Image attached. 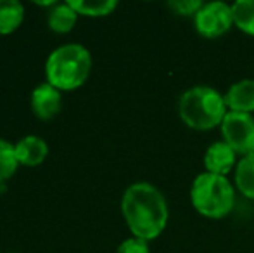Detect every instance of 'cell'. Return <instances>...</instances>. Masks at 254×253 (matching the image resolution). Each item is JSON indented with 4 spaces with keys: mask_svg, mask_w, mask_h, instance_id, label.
<instances>
[{
    "mask_svg": "<svg viewBox=\"0 0 254 253\" xmlns=\"http://www.w3.org/2000/svg\"><path fill=\"white\" fill-rule=\"evenodd\" d=\"M121 212L133 236L144 241H151L159 236L170 217L163 192L149 182L131 184L125 191Z\"/></svg>",
    "mask_w": 254,
    "mask_h": 253,
    "instance_id": "cell-1",
    "label": "cell"
},
{
    "mask_svg": "<svg viewBox=\"0 0 254 253\" xmlns=\"http://www.w3.org/2000/svg\"><path fill=\"white\" fill-rule=\"evenodd\" d=\"M92 70V56L83 45L66 44L57 47L45 64L47 84L59 90H73L85 84Z\"/></svg>",
    "mask_w": 254,
    "mask_h": 253,
    "instance_id": "cell-2",
    "label": "cell"
},
{
    "mask_svg": "<svg viewBox=\"0 0 254 253\" xmlns=\"http://www.w3.org/2000/svg\"><path fill=\"white\" fill-rule=\"evenodd\" d=\"M227 102L218 90L211 87H192L178 101V115L187 127L194 130H209L221 125L227 115Z\"/></svg>",
    "mask_w": 254,
    "mask_h": 253,
    "instance_id": "cell-3",
    "label": "cell"
},
{
    "mask_svg": "<svg viewBox=\"0 0 254 253\" xmlns=\"http://www.w3.org/2000/svg\"><path fill=\"white\" fill-rule=\"evenodd\" d=\"M190 201L201 215L209 219H221L234 208L235 192L227 177L204 172L192 182Z\"/></svg>",
    "mask_w": 254,
    "mask_h": 253,
    "instance_id": "cell-4",
    "label": "cell"
},
{
    "mask_svg": "<svg viewBox=\"0 0 254 253\" xmlns=\"http://www.w3.org/2000/svg\"><path fill=\"white\" fill-rule=\"evenodd\" d=\"M221 134L237 155L248 156L254 153V118L251 115L228 111L221 122Z\"/></svg>",
    "mask_w": 254,
    "mask_h": 253,
    "instance_id": "cell-5",
    "label": "cell"
},
{
    "mask_svg": "<svg viewBox=\"0 0 254 253\" xmlns=\"http://www.w3.org/2000/svg\"><path fill=\"white\" fill-rule=\"evenodd\" d=\"M195 30L206 38H216L227 33L234 24L232 5L225 2L204 3L194 16Z\"/></svg>",
    "mask_w": 254,
    "mask_h": 253,
    "instance_id": "cell-6",
    "label": "cell"
},
{
    "mask_svg": "<svg viewBox=\"0 0 254 253\" xmlns=\"http://www.w3.org/2000/svg\"><path fill=\"white\" fill-rule=\"evenodd\" d=\"M61 92L51 84H42L31 94V109L40 120H51L61 109Z\"/></svg>",
    "mask_w": 254,
    "mask_h": 253,
    "instance_id": "cell-7",
    "label": "cell"
},
{
    "mask_svg": "<svg viewBox=\"0 0 254 253\" xmlns=\"http://www.w3.org/2000/svg\"><path fill=\"white\" fill-rule=\"evenodd\" d=\"M237 153L230 148L225 141H218L206 149L204 155V167L209 173L214 175H227L235 165Z\"/></svg>",
    "mask_w": 254,
    "mask_h": 253,
    "instance_id": "cell-8",
    "label": "cell"
},
{
    "mask_svg": "<svg viewBox=\"0 0 254 253\" xmlns=\"http://www.w3.org/2000/svg\"><path fill=\"white\" fill-rule=\"evenodd\" d=\"M16 158L17 163L26 167H37L47 158L49 153V146L47 142L44 141L38 135H26L23 137L16 146Z\"/></svg>",
    "mask_w": 254,
    "mask_h": 253,
    "instance_id": "cell-9",
    "label": "cell"
},
{
    "mask_svg": "<svg viewBox=\"0 0 254 253\" xmlns=\"http://www.w3.org/2000/svg\"><path fill=\"white\" fill-rule=\"evenodd\" d=\"M225 102L230 111L235 113H248L251 115L254 111V80L253 78H246L237 84H234L228 88L227 95H225Z\"/></svg>",
    "mask_w": 254,
    "mask_h": 253,
    "instance_id": "cell-10",
    "label": "cell"
},
{
    "mask_svg": "<svg viewBox=\"0 0 254 253\" xmlns=\"http://www.w3.org/2000/svg\"><path fill=\"white\" fill-rule=\"evenodd\" d=\"M78 12L69 5V3H56L52 10L49 12L47 23L49 28L56 33H67L76 23Z\"/></svg>",
    "mask_w": 254,
    "mask_h": 253,
    "instance_id": "cell-11",
    "label": "cell"
},
{
    "mask_svg": "<svg viewBox=\"0 0 254 253\" xmlns=\"http://www.w3.org/2000/svg\"><path fill=\"white\" fill-rule=\"evenodd\" d=\"M24 19V7L17 0H0V35L12 33Z\"/></svg>",
    "mask_w": 254,
    "mask_h": 253,
    "instance_id": "cell-12",
    "label": "cell"
},
{
    "mask_svg": "<svg viewBox=\"0 0 254 253\" xmlns=\"http://www.w3.org/2000/svg\"><path fill=\"white\" fill-rule=\"evenodd\" d=\"M235 186L249 199H254V153L242 156L235 169Z\"/></svg>",
    "mask_w": 254,
    "mask_h": 253,
    "instance_id": "cell-13",
    "label": "cell"
},
{
    "mask_svg": "<svg viewBox=\"0 0 254 253\" xmlns=\"http://www.w3.org/2000/svg\"><path fill=\"white\" fill-rule=\"evenodd\" d=\"M71 7L76 10L78 14H83V16H107L111 14L114 9L118 7V2L116 0H69Z\"/></svg>",
    "mask_w": 254,
    "mask_h": 253,
    "instance_id": "cell-14",
    "label": "cell"
},
{
    "mask_svg": "<svg viewBox=\"0 0 254 253\" xmlns=\"http://www.w3.org/2000/svg\"><path fill=\"white\" fill-rule=\"evenodd\" d=\"M234 24L244 33L254 35V0H239L232 5Z\"/></svg>",
    "mask_w": 254,
    "mask_h": 253,
    "instance_id": "cell-15",
    "label": "cell"
},
{
    "mask_svg": "<svg viewBox=\"0 0 254 253\" xmlns=\"http://www.w3.org/2000/svg\"><path fill=\"white\" fill-rule=\"evenodd\" d=\"M16 149L10 142L0 139V184H3L17 169Z\"/></svg>",
    "mask_w": 254,
    "mask_h": 253,
    "instance_id": "cell-16",
    "label": "cell"
},
{
    "mask_svg": "<svg viewBox=\"0 0 254 253\" xmlns=\"http://www.w3.org/2000/svg\"><path fill=\"white\" fill-rule=\"evenodd\" d=\"M202 5L204 3L201 0H177V2L168 3V7L178 16H195Z\"/></svg>",
    "mask_w": 254,
    "mask_h": 253,
    "instance_id": "cell-17",
    "label": "cell"
},
{
    "mask_svg": "<svg viewBox=\"0 0 254 253\" xmlns=\"http://www.w3.org/2000/svg\"><path fill=\"white\" fill-rule=\"evenodd\" d=\"M116 253H151L149 252L147 241L140 240V238H128L118 247Z\"/></svg>",
    "mask_w": 254,
    "mask_h": 253,
    "instance_id": "cell-18",
    "label": "cell"
}]
</instances>
